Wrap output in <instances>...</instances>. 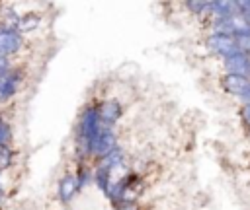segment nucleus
Returning a JSON list of instances; mask_svg holds the SVG:
<instances>
[{
    "instance_id": "obj_6",
    "label": "nucleus",
    "mask_w": 250,
    "mask_h": 210,
    "mask_svg": "<svg viewBox=\"0 0 250 210\" xmlns=\"http://www.w3.org/2000/svg\"><path fill=\"white\" fill-rule=\"evenodd\" d=\"M111 150H115V136H113V132H109V130H102V134H100V138L96 140L92 152L98 154V156H102V158H105Z\"/></svg>"
},
{
    "instance_id": "obj_10",
    "label": "nucleus",
    "mask_w": 250,
    "mask_h": 210,
    "mask_svg": "<svg viewBox=\"0 0 250 210\" xmlns=\"http://www.w3.org/2000/svg\"><path fill=\"white\" fill-rule=\"evenodd\" d=\"M109 171H111L109 167H104V165H102V167L94 173V179H96L98 187H100L104 192H109V187H111V185H109Z\"/></svg>"
},
{
    "instance_id": "obj_19",
    "label": "nucleus",
    "mask_w": 250,
    "mask_h": 210,
    "mask_svg": "<svg viewBox=\"0 0 250 210\" xmlns=\"http://www.w3.org/2000/svg\"><path fill=\"white\" fill-rule=\"evenodd\" d=\"M242 117H244V121L250 124V105H244V107H242Z\"/></svg>"
},
{
    "instance_id": "obj_7",
    "label": "nucleus",
    "mask_w": 250,
    "mask_h": 210,
    "mask_svg": "<svg viewBox=\"0 0 250 210\" xmlns=\"http://www.w3.org/2000/svg\"><path fill=\"white\" fill-rule=\"evenodd\" d=\"M80 187H78V181L72 177V175H64L61 181H59V196H61V200L62 202H68L72 196H74V192L78 191Z\"/></svg>"
},
{
    "instance_id": "obj_2",
    "label": "nucleus",
    "mask_w": 250,
    "mask_h": 210,
    "mask_svg": "<svg viewBox=\"0 0 250 210\" xmlns=\"http://www.w3.org/2000/svg\"><path fill=\"white\" fill-rule=\"evenodd\" d=\"M207 47H209L215 54H219V56H223V58H229V56H232V54L238 52L236 39H234V35H229V33H215V31H213V33L207 37Z\"/></svg>"
},
{
    "instance_id": "obj_12",
    "label": "nucleus",
    "mask_w": 250,
    "mask_h": 210,
    "mask_svg": "<svg viewBox=\"0 0 250 210\" xmlns=\"http://www.w3.org/2000/svg\"><path fill=\"white\" fill-rule=\"evenodd\" d=\"M234 39H236L238 51L250 54V33H238V35H234Z\"/></svg>"
},
{
    "instance_id": "obj_1",
    "label": "nucleus",
    "mask_w": 250,
    "mask_h": 210,
    "mask_svg": "<svg viewBox=\"0 0 250 210\" xmlns=\"http://www.w3.org/2000/svg\"><path fill=\"white\" fill-rule=\"evenodd\" d=\"M100 124H102L100 109H94V107L86 109L84 115H82V122H80V142H82L86 152L94 150V144L102 134Z\"/></svg>"
},
{
    "instance_id": "obj_11",
    "label": "nucleus",
    "mask_w": 250,
    "mask_h": 210,
    "mask_svg": "<svg viewBox=\"0 0 250 210\" xmlns=\"http://www.w3.org/2000/svg\"><path fill=\"white\" fill-rule=\"evenodd\" d=\"M121 158H123V154H121V150L119 148H115V150H111L105 158H104V167H113V165H117L119 161H121Z\"/></svg>"
},
{
    "instance_id": "obj_5",
    "label": "nucleus",
    "mask_w": 250,
    "mask_h": 210,
    "mask_svg": "<svg viewBox=\"0 0 250 210\" xmlns=\"http://www.w3.org/2000/svg\"><path fill=\"white\" fill-rule=\"evenodd\" d=\"M248 86H250V78H246V76H238V74H225L223 76V88H225V91H229V93H232L236 97Z\"/></svg>"
},
{
    "instance_id": "obj_16",
    "label": "nucleus",
    "mask_w": 250,
    "mask_h": 210,
    "mask_svg": "<svg viewBox=\"0 0 250 210\" xmlns=\"http://www.w3.org/2000/svg\"><path fill=\"white\" fill-rule=\"evenodd\" d=\"M238 12L250 21V0H244V2H238Z\"/></svg>"
},
{
    "instance_id": "obj_18",
    "label": "nucleus",
    "mask_w": 250,
    "mask_h": 210,
    "mask_svg": "<svg viewBox=\"0 0 250 210\" xmlns=\"http://www.w3.org/2000/svg\"><path fill=\"white\" fill-rule=\"evenodd\" d=\"M238 99H240L244 105H250V86H248V88L238 95Z\"/></svg>"
},
{
    "instance_id": "obj_8",
    "label": "nucleus",
    "mask_w": 250,
    "mask_h": 210,
    "mask_svg": "<svg viewBox=\"0 0 250 210\" xmlns=\"http://www.w3.org/2000/svg\"><path fill=\"white\" fill-rule=\"evenodd\" d=\"M119 115H121V107H119V103H115V101H107V103H104V105L100 107V119H102V122H105V124L115 122V121L119 119Z\"/></svg>"
},
{
    "instance_id": "obj_4",
    "label": "nucleus",
    "mask_w": 250,
    "mask_h": 210,
    "mask_svg": "<svg viewBox=\"0 0 250 210\" xmlns=\"http://www.w3.org/2000/svg\"><path fill=\"white\" fill-rule=\"evenodd\" d=\"M20 45H21V39H20V33L16 29L0 27V56L16 52L20 49Z\"/></svg>"
},
{
    "instance_id": "obj_15",
    "label": "nucleus",
    "mask_w": 250,
    "mask_h": 210,
    "mask_svg": "<svg viewBox=\"0 0 250 210\" xmlns=\"http://www.w3.org/2000/svg\"><path fill=\"white\" fill-rule=\"evenodd\" d=\"M188 8L193 14H203V12L209 10V2H188Z\"/></svg>"
},
{
    "instance_id": "obj_3",
    "label": "nucleus",
    "mask_w": 250,
    "mask_h": 210,
    "mask_svg": "<svg viewBox=\"0 0 250 210\" xmlns=\"http://www.w3.org/2000/svg\"><path fill=\"white\" fill-rule=\"evenodd\" d=\"M225 68H227V74H238V76L250 78V54L238 51L236 54L225 58Z\"/></svg>"
},
{
    "instance_id": "obj_17",
    "label": "nucleus",
    "mask_w": 250,
    "mask_h": 210,
    "mask_svg": "<svg viewBox=\"0 0 250 210\" xmlns=\"http://www.w3.org/2000/svg\"><path fill=\"white\" fill-rule=\"evenodd\" d=\"M10 163V152L6 148H0V169Z\"/></svg>"
},
{
    "instance_id": "obj_13",
    "label": "nucleus",
    "mask_w": 250,
    "mask_h": 210,
    "mask_svg": "<svg viewBox=\"0 0 250 210\" xmlns=\"http://www.w3.org/2000/svg\"><path fill=\"white\" fill-rule=\"evenodd\" d=\"M37 21H39V19H37L35 16L27 14L25 18H21V19H20V23H18V29H20V31H29V29H33V27L37 25Z\"/></svg>"
},
{
    "instance_id": "obj_20",
    "label": "nucleus",
    "mask_w": 250,
    "mask_h": 210,
    "mask_svg": "<svg viewBox=\"0 0 250 210\" xmlns=\"http://www.w3.org/2000/svg\"><path fill=\"white\" fill-rule=\"evenodd\" d=\"M0 122H2V121H0Z\"/></svg>"
},
{
    "instance_id": "obj_9",
    "label": "nucleus",
    "mask_w": 250,
    "mask_h": 210,
    "mask_svg": "<svg viewBox=\"0 0 250 210\" xmlns=\"http://www.w3.org/2000/svg\"><path fill=\"white\" fill-rule=\"evenodd\" d=\"M16 82L18 78L14 74H6L0 78V99H8L16 93Z\"/></svg>"
},
{
    "instance_id": "obj_14",
    "label": "nucleus",
    "mask_w": 250,
    "mask_h": 210,
    "mask_svg": "<svg viewBox=\"0 0 250 210\" xmlns=\"http://www.w3.org/2000/svg\"><path fill=\"white\" fill-rule=\"evenodd\" d=\"M12 138V130L6 122H0V148H4Z\"/></svg>"
}]
</instances>
